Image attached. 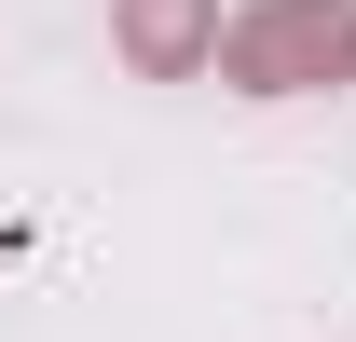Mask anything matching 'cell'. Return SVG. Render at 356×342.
I'll return each instance as SVG.
<instances>
[{
    "instance_id": "obj_2",
    "label": "cell",
    "mask_w": 356,
    "mask_h": 342,
    "mask_svg": "<svg viewBox=\"0 0 356 342\" xmlns=\"http://www.w3.org/2000/svg\"><path fill=\"white\" fill-rule=\"evenodd\" d=\"M124 55L137 69H192V55H220V14L206 0H124Z\"/></svg>"
},
{
    "instance_id": "obj_1",
    "label": "cell",
    "mask_w": 356,
    "mask_h": 342,
    "mask_svg": "<svg viewBox=\"0 0 356 342\" xmlns=\"http://www.w3.org/2000/svg\"><path fill=\"white\" fill-rule=\"evenodd\" d=\"M356 55V0H261L247 28H220V69L247 96H288V83H329Z\"/></svg>"
}]
</instances>
